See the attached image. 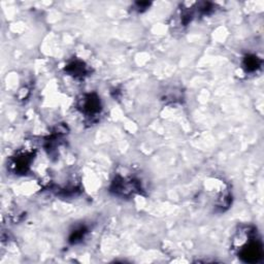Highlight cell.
<instances>
[{
	"label": "cell",
	"mask_w": 264,
	"mask_h": 264,
	"mask_svg": "<svg viewBox=\"0 0 264 264\" xmlns=\"http://www.w3.org/2000/svg\"><path fill=\"white\" fill-rule=\"evenodd\" d=\"M111 190L119 196H128L132 193L141 190V186L138 181L127 180L122 177H117L112 184Z\"/></svg>",
	"instance_id": "obj_1"
},
{
	"label": "cell",
	"mask_w": 264,
	"mask_h": 264,
	"mask_svg": "<svg viewBox=\"0 0 264 264\" xmlns=\"http://www.w3.org/2000/svg\"><path fill=\"white\" fill-rule=\"evenodd\" d=\"M79 109L88 117H94L102 111L101 101L96 94H86L79 101Z\"/></svg>",
	"instance_id": "obj_2"
},
{
	"label": "cell",
	"mask_w": 264,
	"mask_h": 264,
	"mask_svg": "<svg viewBox=\"0 0 264 264\" xmlns=\"http://www.w3.org/2000/svg\"><path fill=\"white\" fill-rule=\"evenodd\" d=\"M32 160V154L25 152L15 156L12 160L11 168L16 174H25L27 173L30 163Z\"/></svg>",
	"instance_id": "obj_3"
},
{
	"label": "cell",
	"mask_w": 264,
	"mask_h": 264,
	"mask_svg": "<svg viewBox=\"0 0 264 264\" xmlns=\"http://www.w3.org/2000/svg\"><path fill=\"white\" fill-rule=\"evenodd\" d=\"M65 72L68 73L70 76H73L75 78H84L89 73L88 68L85 65V63L80 60L72 61L65 68Z\"/></svg>",
	"instance_id": "obj_4"
},
{
	"label": "cell",
	"mask_w": 264,
	"mask_h": 264,
	"mask_svg": "<svg viewBox=\"0 0 264 264\" xmlns=\"http://www.w3.org/2000/svg\"><path fill=\"white\" fill-rule=\"evenodd\" d=\"M261 64V60L255 56H247L244 60V68L247 72H255Z\"/></svg>",
	"instance_id": "obj_5"
},
{
	"label": "cell",
	"mask_w": 264,
	"mask_h": 264,
	"mask_svg": "<svg viewBox=\"0 0 264 264\" xmlns=\"http://www.w3.org/2000/svg\"><path fill=\"white\" fill-rule=\"evenodd\" d=\"M86 234H87V229L85 227H81V228L75 230L74 233L72 234V236L70 238V242L72 244H78L79 242H81L85 238Z\"/></svg>",
	"instance_id": "obj_6"
}]
</instances>
